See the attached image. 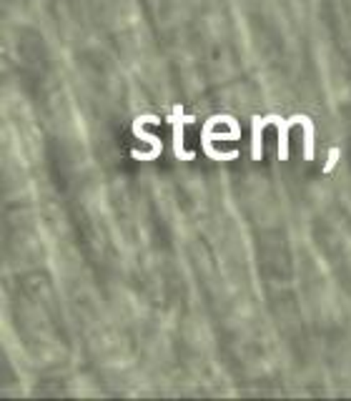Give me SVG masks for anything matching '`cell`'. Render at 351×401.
Instances as JSON below:
<instances>
[{"label": "cell", "mask_w": 351, "mask_h": 401, "mask_svg": "<svg viewBox=\"0 0 351 401\" xmlns=\"http://www.w3.org/2000/svg\"><path fill=\"white\" fill-rule=\"evenodd\" d=\"M193 118L183 116V108L176 105L173 108V116H171V123H173V153L181 158V161H193V153L186 151L183 148V123H191Z\"/></svg>", "instance_id": "obj_1"}, {"label": "cell", "mask_w": 351, "mask_h": 401, "mask_svg": "<svg viewBox=\"0 0 351 401\" xmlns=\"http://www.w3.org/2000/svg\"><path fill=\"white\" fill-rule=\"evenodd\" d=\"M269 121L276 125L278 131V158L286 161V158H289V128L296 123V116H294L291 121H281L278 116H269Z\"/></svg>", "instance_id": "obj_2"}, {"label": "cell", "mask_w": 351, "mask_h": 401, "mask_svg": "<svg viewBox=\"0 0 351 401\" xmlns=\"http://www.w3.org/2000/svg\"><path fill=\"white\" fill-rule=\"evenodd\" d=\"M264 125H269V116L266 118H256L251 121V158L253 161H261V153H264V145H261V131Z\"/></svg>", "instance_id": "obj_3"}, {"label": "cell", "mask_w": 351, "mask_h": 401, "mask_svg": "<svg viewBox=\"0 0 351 401\" xmlns=\"http://www.w3.org/2000/svg\"><path fill=\"white\" fill-rule=\"evenodd\" d=\"M301 125H304V158L312 161L314 158V123L306 116H301Z\"/></svg>", "instance_id": "obj_4"}, {"label": "cell", "mask_w": 351, "mask_h": 401, "mask_svg": "<svg viewBox=\"0 0 351 401\" xmlns=\"http://www.w3.org/2000/svg\"><path fill=\"white\" fill-rule=\"evenodd\" d=\"M339 156H341V151H339V148H332V151H329V161H326V166H324V173H332L334 171V166L339 163Z\"/></svg>", "instance_id": "obj_5"}]
</instances>
